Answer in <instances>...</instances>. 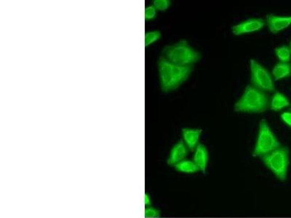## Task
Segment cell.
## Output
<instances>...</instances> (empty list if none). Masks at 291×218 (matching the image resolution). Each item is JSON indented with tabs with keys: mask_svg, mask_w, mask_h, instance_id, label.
I'll return each instance as SVG.
<instances>
[{
	"mask_svg": "<svg viewBox=\"0 0 291 218\" xmlns=\"http://www.w3.org/2000/svg\"><path fill=\"white\" fill-rule=\"evenodd\" d=\"M189 154V149L183 140H180L177 142L171 151L167 159V164L169 166L174 167L177 164L179 163L182 160L185 159Z\"/></svg>",
	"mask_w": 291,
	"mask_h": 218,
	"instance_id": "obj_9",
	"label": "cell"
},
{
	"mask_svg": "<svg viewBox=\"0 0 291 218\" xmlns=\"http://www.w3.org/2000/svg\"><path fill=\"white\" fill-rule=\"evenodd\" d=\"M159 84L163 93L176 90L186 82L192 73L193 66H182L170 62L160 56L157 63Z\"/></svg>",
	"mask_w": 291,
	"mask_h": 218,
	"instance_id": "obj_1",
	"label": "cell"
},
{
	"mask_svg": "<svg viewBox=\"0 0 291 218\" xmlns=\"http://www.w3.org/2000/svg\"><path fill=\"white\" fill-rule=\"evenodd\" d=\"M250 82L252 85L264 92H273L275 87L272 75L257 60L250 61Z\"/></svg>",
	"mask_w": 291,
	"mask_h": 218,
	"instance_id": "obj_6",
	"label": "cell"
},
{
	"mask_svg": "<svg viewBox=\"0 0 291 218\" xmlns=\"http://www.w3.org/2000/svg\"><path fill=\"white\" fill-rule=\"evenodd\" d=\"M266 25L265 21L262 19H250L236 24L231 27V31L235 36L250 34L260 31Z\"/></svg>",
	"mask_w": 291,
	"mask_h": 218,
	"instance_id": "obj_7",
	"label": "cell"
},
{
	"mask_svg": "<svg viewBox=\"0 0 291 218\" xmlns=\"http://www.w3.org/2000/svg\"><path fill=\"white\" fill-rule=\"evenodd\" d=\"M171 5V2L169 0H154L153 6L157 11H166Z\"/></svg>",
	"mask_w": 291,
	"mask_h": 218,
	"instance_id": "obj_17",
	"label": "cell"
},
{
	"mask_svg": "<svg viewBox=\"0 0 291 218\" xmlns=\"http://www.w3.org/2000/svg\"><path fill=\"white\" fill-rule=\"evenodd\" d=\"M290 112H291V108H290Z\"/></svg>",
	"mask_w": 291,
	"mask_h": 218,
	"instance_id": "obj_23",
	"label": "cell"
},
{
	"mask_svg": "<svg viewBox=\"0 0 291 218\" xmlns=\"http://www.w3.org/2000/svg\"><path fill=\"white\" fill-rule=\"evenodd\" d=\"M157 10L154 8L153 5L147 6L145 8L144 16L145 20L147 21H153L157 16Z\"/></svg>",
	"mask_w": 291,
	"mask_h": 218,
	"instance_id": "obj_19",
	"label": "cell"
},
{
	"mask_svg": "<svg viewBox=\"0 0 291 218\" xmlns=\"http://www.w3.org/2000/svg\"><path fill=\"white\" fill-rule=\"evenodd\" d=\"M281 146L266 119H262L259 123L257 141L252 156L261 158Z\"/></svg>",
	"mask_w": 291,
	"mask_h": 218,
	"instance_id": "obj_5",
	"label": "cell"
},
{
	"mask_svg": "<svg viewBox=\"0 0 291 218\" xmlns=\"http://www.w3.org/2000/svg\"><path fill=\"white\" fill-rule=\"evenodd\" d=\"M290 105V101L287 96L280 92H275L269 102V108L274 112H280Z\"/></svg>",
	"mask_w": 291,
	"mask_h": 218,
	"instance_id": "obj_13",
	"label": "cell"
},
{
	"mask_svg": "<svg viewBox=\"0 0 291 218\" xmlns=\"http://www.w3.org/2000/svg\"><path fill=\"white\" fill-rule=\"evenodd\" d=\"M290 50H291V42H290Z\"/></svg>",
	"mask_w": 291,
	"mask_h": 218,
	"instance_id": "obj_22",
	"label": "cell"
},
{
	"mask_svg": "<svg viewBox=\"0 0 291 218\" xmlns=\"http://www.w3.org/2000/svg\"><path fill=\"white\" fill-rule=\"evenodd\" d=\"M275 81L285 80L291 77V64L290 63L279 62L275 65L271 71Z\"/></svg>",
	"mask_w": 291,
	"mask_h": 218,
	"instance_id": "obj_12",
	"label": "cell"
},
{
	"mask_svg": "<svg viewBox=\"0 0 291 218\" xmlns=\"http://www.w3.org/2000/svg\"><path fill=\"white\" fill-rule=\"evenodd\" d=\"M269 106V100L265 92L249 84L234 104V111L240 113L261 114Z\"/></svg>",
	"mask_w": 291,
	"mask_h": 218,
	"instance_id": "obj_2",
	"label": "cell"
},
{
	"mask_svg": "<svg viewBox=\"0 0 291 218\" xmlns=\"http://www.w3.org/2000/svg\"><path fill=\"white\" fill-rule=\"evenodd\" d=\"M152 198H151L150 195L148 193H145L144 194V205L145 207H149V206H152Z\"/></svg>",
	"mask_w": 291,
	"mask_h": 218,
	"instance_id": "obj_21",
	"label": "cell"
},
{
	"mask_svg": "<svg viewBox=\"0 0 291 218\" xmlns=\"http://www.w3.org/2000/svg\"><path fill=\"white\" fill-rule=\"evenodd\" d=\"M266 24L270 32L277 34L290 27L291 15H277L269 14L266 15Z\"/></svg>",
	"mask_w": 291,
	"mask_h": 218,
	"instance_id": "obj_8",
	"label": "cell"
},
{
	"mask_svg": "<svg viewBox=\"0 0 291 218\" xmlns=\"http://www.w3.org/2000/svg\"><path fill=\"white\" fill-rule=\"evenodd\" d=\"M280 118H281L282 121H283L287 126L291 128V112H283V113L280 115Z\"/></svg>",
	"mask_w": 291,
	"mask_h": 218,
	"instance_id": "obj_20",
	"label": "cell"
},
{
	"mask_svg": "<svg viewBox=\"0 0 291 218\" xmlns=\"http://www.w3.org/2000/svg\"><path fill=\"white\" fill-rule=\"evenodd\" d=\"M264 165L272 172L278 180H286L290 157L289 149L280 147L261 158Z\"/></svg>",
	"mask_w": 291,
	"mask_h": 218,
	"instance_id": "obj_4",
	"label": "cell"
},
{
	"mask_svg": "<svg viewBox=\"0 0 291 218\" xmlns=\"http://www.w3.org/2000/svg\"><path fill=\"white\" fill-rule=\"evenodd\" d=\"M160 210L153 207V206L145 207L144 217L146 218H158L160 216Z\"/></svg>",
	"mask_w": 291,
	"mask_h": 218,
	"instance_id": "obj_18",
	"label": "cell"
},
{
	"mask_svg": "<svg viewBox=\"0 0 291 218\" xmlns=\"http://www.w3.org/2000/svg\"><path fill=\"white\" fill-rule=\"evenodd\" d=\"M203 130L192 129V128H183L182 129V138L189 150L194 151L199 144Z\"/></svg>",
	"mask_w": 291,
	"mask_h": 218,
	"instance_id": "obj_10",
	"label": "cell"
},
{
	"mask_svg": "<svg viewBox=\"0 0 291 218\" xmlns=\"http://www.w3.org/2000/svg\"><path fill=\"white\" fill-rule=\"evenodd\" d=\"M174 168L177 171L185 174H194L199 172V168H197L196 164L193 160L184 159L179 163L175 165Z\"/></svg>",
	"mask_w": 291,
	"mask_h": 218,
	"instance_id": "obj_14",
	"label": "cell"
},
{
	"mask_svg": "<svg viewBox=\"0 0 291 218\" xmlns=\"http://www.w3.org/2000/svg\"><path fill=\"white\" fill-rule=\"evenodd\" d=\"M275 52L280 62L290 63L291 60L290 47L287 46V45H283V46L276 47Z\"/></svg>",
	"mask_w": 291,
	"mask_h": 218,
	"instance_id": "obj_15",
	"label": "cell"
},
{
	"mask_svg": "<svg viewBox=\"0 0 291 218\" xmlns=\"http://www.w3.org/2000/svg\"><path fill=\"white\" fill-rule=\"evenodd\" d=\"M161 33L159 31H147L145 34V47H147L153 45L161 38Z\"/></svg>",
	"mask_w": 291,
	"mask_h": 218,
	"instance_id": "obj_16",
	"label": "cell"
},
{
	"mask_svg": "<svg viewBox=\"0 0 291 218\" xmlns=\"http://www.w3.org/2000/svg\"><path fill=\"white\" fill-rule=\"evenodd\" d=\"M162 56L170 62L182 66H192L201 59V54L191 47L185 40L165 47Z\"/></svg>",
	"mask_w": 291,
	"mask_h": 218,
	"instance_id": "obj_3",
	"label": "cell"
},
{
	"mask_svg": "<svg viewBox=\"0 0 291 218\" xmlns=\"http://www.w3.org/2000/svg\"><path fill=\"white\" fill-rule=\"evenodd\" d=\"M194 151L193 161L199 168V171L205 173L206 172L208 159H209L208 149H207L206 146L199 143Z\"/></svg>",
	"mask_w": 291,
	"mask_h": 218,
	"instance_id": "obj_11",
	"label": "cell"
}]
</instances>
